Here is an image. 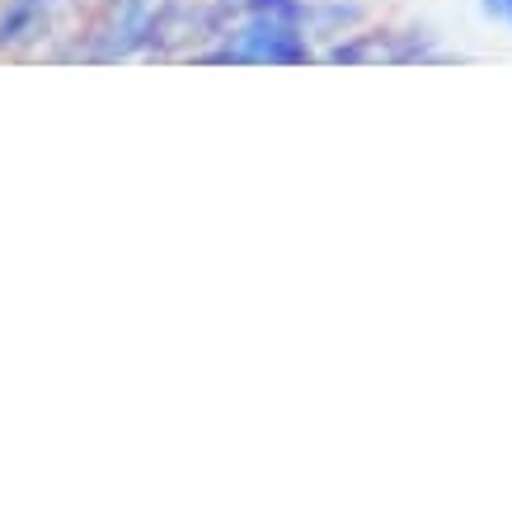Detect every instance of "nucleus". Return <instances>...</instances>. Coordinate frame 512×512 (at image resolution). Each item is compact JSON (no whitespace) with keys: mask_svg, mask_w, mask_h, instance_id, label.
<instances>
[{"mask_svg":"<svg viewBox=\"0 0 512 512\" xmlns=\"http://www.w3.org/2000/svg\"><path fill=\"white\" fill-rule=\"evenodd\" d=\"M207 57L212 62H249V66H301L311 62V47L301 38V24H292V19L240 10V19L221 33V47L207 52Z\"/></svg>","mask_w":512,"mask_h":512,"instance_id":"1","label":"nucleus"},{"mask_svg":"<svg viewBox=\"0 0 512 512\" xmlns=\"http://www.w3.org/2000/svg\"><path fill=\"white\" fill-rule=\"evenodd\" d=\"M57 0H10L0 10V47H29L43 38L47 29V10Z\"/></svg>","mask_w":512,"mask_h":512,"instance_id":"2","label":"nucleus"},{"mask_svg":"<svg viewBox=\"0 0 512 512\" xmlns=\"http://www.w3.org/2000/svg\"><path fill=\"white\" fill-rule=\"evenodd\" d=\"M484 19H494V24H503V29H512V0H480Z\"/></svg>","mask_w":512,"mask_h":512,"instance_id":"3","label":"nucleus"}]
</instances>
